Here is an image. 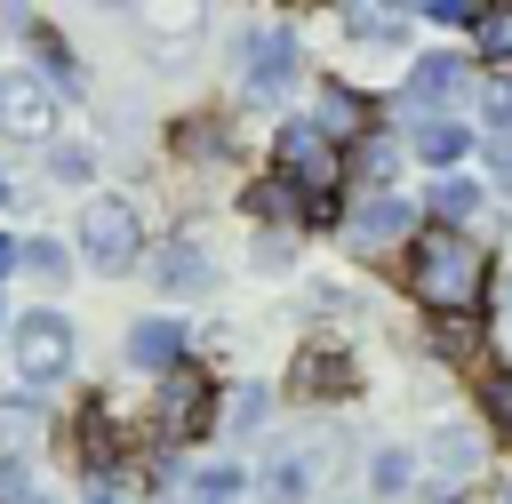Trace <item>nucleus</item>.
<instances>
[{
	"instance_id": "nucleus-1",
	"label": "nucleus",
	"mask_w": 512,
	"mask_h": 504,
	"mask_svg": "<svg viewBox=\"0 0 512 504\" xmlns=\"http://www.w3.org/2000/svg\"><path fill=\"white\" fill-rule=\"evenodd\" d=\"M408 296H416V304H432L440 320H464V312L488 296V248H480L472 232H416Z\"/></svg>"
},
{
	"instance_id": "nucleus-2",
	"label": "nucleus",
	"mask_w": 512,
	"mask_h": 504,
	"mask_svg": "<svg viewBox=\"0 0 512 504\" xmlns=\"http://www.w3.org/2000/svg\"><path fill=\"white\" fill-rule=\"evenodd\" d=\"M280 184L304 200V216H328L336 184H344V152L312 128V120H288L280 128Z\"/></svg>"
},
{
	"instance_id": "nucleus-3",
	"label": "nucleus",
	"mask_w": 512,
	"mask_h": 504,
	"mask_svg": "<svg viewBox=\"0 0 512 504\" xmlns=\"http://www.w3.org/2000/svg\"><path fill=\"white\" fill-rule=\"evenodd\" d=\"M80 256H88L96 272H120V264L136 256V208H128V200H88V216H80Z\"/></svg>"
},
{
	"instance_id": "nucleus-4",
	"label": "nucleus",
	"mask_w": 512,
	"mask_h": 504,
	"mask_svg": "<svg viewBox=\"0 0 512 504\" xmlns=\"http://www.w3.org/2000/svg\"><path fill=\"white\" fill-rule=\"evenodd\" d=\"M16 368H24V384L64 376V368H72V328H64L56 312H32V320L16 328Z\"/></svg>"
},
{
	"instance_id": "nucleus-5",
	"label": "nucleus",
	"mask_w": 512,
	"mask_h": 504,
	"mask_svg": "<svg viewBox=\"0 0 512 504\" xmlns=\"http://www.w3.org/2000/svg\"><path fill=\"white\" fill-rule=\"evenodd\" d=\"M160 432L168 440L208 432V376L200 368H168V384H160Z\"/></svg>"
},
{
	"instance_id": "nucleus-6",
	"label": "nucleus",
	"mask_w": 512,
	"mask_h": 504,
	"mask_svg": "<svg viewBox=\"0 0 512 504\" xmlns=\"http://www.w3.org/2000/svg\"><path fill=\"white\" fill-rule=\"evenodd\" d=\"M408 224H416V208H408V200H392V192H376V200H360V208H352L344 240H352L360 256H376V248H392Z\"/></svg>"
},
{
	"instance_id": "nucleus-7",
	"label": "nucleus",
	"mask_w": 512,
	"mask_h": 504,
	"mask_svg": "<svg viewBox=\"0 0 512 504\" xmlns=\"http://www.w3.org/2000/svg\"><path fill=\"white\" fill-rule=\"evenodd\" d=\"M288 80H296V40L288 32H256L248 40V88L256 96H280Z\"/></svg>"
},
{
	"instance_id": "nucleus-8",
	"label": "nucleus",
	"mask_w": 512,
	"mask_h": 504,
	"mask_svg": "<svg viewBox=\"0 0 512 504\" xmlns=\"http://www.w3.org/2000/svg\"><path fill=\"white\" fill-rule=\"evenodd\" d=\"M128 360L168 376V368L184 360V328H176V320H136V328H128Z\"/></svg>"
},
{
	"instance_id": "nucleus-9",
	"label": "nucleus",
	"mask_w": 512,
	"mask_h": 504,
	"mask_svg": "<svg viewBox=\"0 0 512 504\" xmlns=\"http://www.w3.org/2000/svg\"><path fill=\"white\" fill-rule=\"evenodd\" d=\"M328 144H344V136H368V96H352V88H320V120H312Z\"/></svg>"
},
{
	"instance_id": "nucleus-10",
	"label": "nucleus",
	"mask_w": 512,
	"mask_h": 504,
	"mask_svg": "<svg viewBox=\"0 0 512 504\" xmlns=\"http://www.w3.org/2000/svg\"><path fill=\"white\" fill-rule=\"evenodd\" d=\"M448 96H464V56H424L408 72V104H448Z\"/></svg>"
},
{
	"instance_id": "nucleus-11",
	"label": "nucleus",
	"mask_w": 512,
	"mask_h": 504,
	"mask_svg": "<svg viewBox=\"0 0 512 504\" xmlns=\"http://www.w3.org/2000/svg\"><path fill=\"white\" fill-rule=\"evenodd\" d=\"M464 152H472L464 120H440V112H432V120H416V160H424V168H456Z\"/></svg>"
},
{
	"instance_id": "nucleus-12",
	"label": "nucleus",
	"mask_w": 512,
	"mask_h": 504,
	"mask_svg": "<svg viewBox=\"0 0 512 504\" xmlns=\"http://www.w3.org/2000/svg\"><path fill=\"white\" fill-rule=\"evenodd\" d=\"M0 120H8L16 136H48V88H40V80L0 88Z\"/></svg>"
},
{
	"instance_id": "nucleus-13",
	"label": "nucleus",
	"mask_w": 512,
	"mask_h": 504,
	"mask_svg": "<svg viewBox=\"0 0 512 504\" xmlns=\"http://www.w3.org/2000/svg\"><path fill=\"white\" fill-rule=\"evenodd\" d=\"M432 472H440V496H456V488L480 472V440H464V432H440V440H432Z\"/></svg>"
},
{
	"instance_id": "nucleus-14",
	"label": "nucleus",
	"mask_w": 512,
	"mask_h": 504,
	"mask_svg": "<svg viewBox=\"0 0 512 504\" xmlns=\"http://www.w3.org/2000/svg\"><path fill=\"white\" fill-rule=\"evenodd\" d=\"M296 384H304V392H352V368H344V352H304Z\"/></svg>"
},
{
	"instance_id": "nucleus-15",
	"label": "nucleus",
	"mask_w": 512,
	"mask_h": 504,
	"mask_svg": "<svg viewBox=\"0 0 512 504\" xmlns=\"http://www.w3.org/2000/svg\"><path fill=\"white\" fill-rule=\"evenodd\" d=\"M160 280H168V288H200V280H208V256H200L192 240H176V248H160Z\"/></svg>"
},
{
	"instance_id": "nucleus-16",
	"label": "nucleus",
	"mask_w": 512,
	"mask_h": 504,
	"mask_svg": "<svg viewBox=\"0 0 512 504\" xmlns=\"http://www.w3.org/2000/svg\"><path fill=\"white\" fill-rule=\"evenodd\" d=\"M472 200H480V192H472L464 176H440V184H432V216H440V224H464Z\"/></svg>"
},
{
	"instance_id": "nucleus-17",
	"label": "nucleus",
	"mask_w": 512,
	"mask_h": 504,
	"mask_svg": "<svg viewBox=\"0 0 512 504\" xmlns=\"http://www.w3.org/2000/svg\"><path fill=\"white\" fill-rule=\"evenodd\" d=\"M264 488H272V496H280V504H296V496H304V488H312V456H280V464H272V480H264Z\"/></svg>"
},
{
	"instance_id": "nucleus-18",
	"label": "nucleus",
	"mask_w": 512,
	"mask_h": 504,
	"mask_svg": "<svg viewBox=\"0 0 512 504\" xmlns=\"http://www.w3.org/2000/svg\"><path fill=\"white\" fill-rule=\"evenodd\" d=\"M344 32H360V40H400V16H392V8H344Z\"/></svg>"
},
{
	"instance_id": "nucleus-19",
	"label": "nucleus",
	"mask_w": 512,
	"mask_h": 504,
	"mask_svg": "<svg viewBox=\"0 0 512 504\" xmlns=\"http://www.w3.org/2000/svg\"><path fill=\"white\" fill-rule=\"evenodd\" d=\"M232 496H240V472H232V464H216V472L192 480V504H232Z\"/></svg>"
},
{
	"instance_id": "nucleus-20",
	"label": "nucleus",
	"mask_w": 512,
	"mask_h": 504,
	"mask_svg": "<svg viewBox=\"0 0 512 504\" xmlns=\"http://www.w3.org/2000/svg\"><path fill=\"white\" fill-rule=\"evenodd\" d=\"M480 56H496V64L512 56V8H488L480 16Z\"/></svg>"
},
{
	"instance_id": "nucleus-21",
	"label": "nucleus",
	"mask_w": 512,
	"mask_h": 504,
	"mask_svg": "<svg viewBox=\"0 0 512 504\" xmlns=\"http://www.w3.org/2000/svg\"><path fill=\"white\" fill-rule=\"evenodd\" d=\"M248 208H256V216H304V200H296L280 176H272V184H256V200H248Z\"/></svg>"
},
{
	"instance_id": "nucleus-22",
	"label": "nucleus",
	"mask_w": 512,
	"mask_h": 504,
	"mask_svg": "<svg viewBox=\"0 0 512 504\" xmlns=\"http://www.w3.org/2000/svg\"><path fill=\"white\" fill-rule=\"evenodd\" d=\"M368 480H376V496H400V488H408V456H400V448H384Z\"/></svg>"
},
{
	"instance_id": "nucleus-23",
	"label": "nucleus",
	"mask_w": 512,
	"mask_h": 504,
	"mask_svg": "<svg viewBox=\"0 0 512 504\" xmlns=\"http://www.w3.org/2000/svg\"><path fill=\"white\" fill-rule=\"evenodd\" d=\"M480 400H488V424H496V432H512V376H488V392H480Z\"/></svg>"
},
{
	"instance_id": "nucleus-24",
	"label": "nucleus",
	"mask_w": 512,
	"mask_h": 504,
	"mask_svg": "<svg viewBox=\"0 0 512 504\" xmlns=\"http://www.w3.org/2000/svg\"><path fill=\"white\" fill-rule=\"evenodd\" d=\"M480 16H488V8H472V0H432V24H472V32H480Z\"/></svg>"
},
{
	"instance_id": "nucleus-25",
	"label": "nucleus",
	"mask_w": 512,
	"mask_h": 504,
	"mask_svg": "<svg viewBox=\"0 0 512 504\" xmlns=\"http://www.w3.org/2000/svg\"><path fill=\"white\" fill-rule=\"evenodd\" d=\"M24 264H32V280H64V256H56L48 240H32V248H24Z\"/></svg>"
},
{
	"instance_id": "nucleus-26",
	"label": "nucleus",
	"mask_w": 512,
	"mask_h": 504,
	"mask_svg": "<svg viewBox=\"0 0 512 504\" xmlns=\"http://www.w3.org/2000/svg\"><path fill=\"white\" fill-rule=\"evenodd\" d=\"M480 104H488V128H496V136H512V80H504V88H488Z\"/></svg>"
},
{
	"instance_id": "nucleus-27",
	"label": "nucleus",
	"mask_w": 512,
	"mask_h": 504,
	"mask_svg": "<svg viewBox=\"0 0 512 504\" xmlns=\"http://www.w3.org/2000/svg\"><path fill=\"white\" fill-rule=\"evenodd\" d=\"M432 344H440V352H472V344H480V336H472V328H464V320H440V328H432Z\"/></svg>"
},
{
	"instance_id": "nucleus-28",
	"label": "nucleus",
	"mask_w": 512,
	"mask_h": 504,
	"mask_svg": "<svg viewBox=\"0 0 512 504\" xmlns=\"http://www.w3.org/2000/svg\"><path fill=\"white\" fill-rule=\"evenodd\" d=\"M360 176L384 184V176H392V144H360Z\"/></svg>"
},
{
	"instance_id": "nucleus-29",
	"label": "nucleus",
	"mask_w": 512,
	"mask_h": 504,
	"mask_svg": "<svg viewBox=\"0 0 512 504\" xmlns=\"http://www.w3.org/2000/svg\"><path fill=\"white\" fill-rule=\"evenodd\" d=\"M256 416H264V392H240L232 400V432H256Z\"/></svg>"
},
{
	"instance_id": "nucleus-30",
	"label": "nucleus",
	"mask_w": 512,
	"mask_h": 504,
	"mask_svg": "<svg viewBox=\"0 0 512 504\" xmlns=\"http://www.w3.org/2000/svg\"><path fill=\"white\" fill-rule=\"evenodd\" d=\"M488 168H496V192L512 200V144H496V160H488Z\"/></svg>"
},
{
	"instance_id": "nucleus-31",
	"label": "nucleus",
	"mask_w": 512,
	"mask_h": 504,
	"mask_svg": "<svg viewBox=\"0 0 512 504\" xmlns=\"http://www.w3.org/2000/svg\"><path fill=\"white\" fill-rule=\"evenodd\" d=\"M8 264H16V248H8V240H0V272H8Z\"/></svg>"
},
{
	"instance_id": "nucleus-32",
	"label": "nucleus",
	"mask_w": 512,
	"mask_h": 504,
	"mask_svg": "<svg viewBox=\"0 0 512 504\" xmlns=\"http://www.w3.org/2000/svg\"><path fill=\"white\" fill-rule=\"evenodd\" d=\"M504 344H512V312H504Z\"/></svg>"
},
{
	"instance_id": "nucleus-33",
	"label": "nucleus",
	"mask_w": 512,
	"mask_h": 504,
	"mask_svg": "<svg viewBox=\"0 0 512 504\" xmlns=\"http://www.w3.org/2000/svg\"><path fill=\"white\" fill-rule=\"evenodd\" d=\"M96 504H104V496H96Z\"/></svg>"
}]
</instances>
